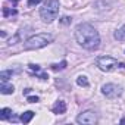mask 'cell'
I'll return each mask as SVG.
<instances>
[{"instance_id":"cell-17","label":"cell","mask_w":125,"mask_h":125,"mask_svg":"<svg viewBox=\"0 0 125 125\" xmlns=\"http://www.w3.org/2000/svg\"><path fill=\"white\" fill-rule=\"evenodd\" d=\"M27 100H28L30 103H37V102H38V97H37V96H30Z\"/></svg>"},{"instance_id":"cell-12","label":"cell","mask_w":125,"mask_h":125,"mask_svg":"<svg viewBox=\"0 0 125 125\" xmlns=\"http://www.w3.org/2000/svg\"><path fill=\"white\" fill-rule=\"evenodd\" d=\"M34 118V112L32 110H28V112H25L22 116H21V122H24V124H28L31 119Z\"/></svg>"},{"instance_id":"cell-4","label":"cell","mask_w":125,"mask_h":125,"mask_svg":"<svg viewBox=\"0 0 125 125\" xmlns=\"http://www.w3.org/2000/svg\"><path fill=\"white\" fill-rule=\"evenodd\" d=\"M96 65H97L99 69H102L104 72H112V71L124 66L115 57H110V56H100V57H97L96 59Z\"/></svg>"},{"instance_id":"cell-14","label":"cell","mask_w":125,"mask_h":125,"mask_svg":"<svg viewBox=\"0 0 125 125\" xmlns=\"http://www.w3.org/2000/svg\"><path fill=\"white\" fill-rule=\"evenodd\" d=\"M77 84H78L80 87H88V85H90L87 77H84V75H80V77L77 78Z\"/></svg>"},{"instance_id":"cell-15","label":"cell","mask_w":125,"mask_h":125,"mask_svg":"<svg viewBox=\"0 0 125 125\" xmlns=\"http://www.w3.org/2000/svg\"><path fill=\"white\" fill-rule=\"evenodd\" d=\"M12 75H13V71H2V72H0V78H2V83H6Z\"/></svg>"},{"instance_id":"cell-10","label":"cell","mask_w":125,"mask_h":125,"mask_svg":"<svg viewBox=\"0 0 125 125\" xmlns=\"http://www.w3.org/2000/svg\"><path fill=\"white\" fill-rule=\"evenodd\" d=\"M0 91H2L3 94H12L13 93V85H9L6 83H2V85H0Z\"/></svg>"},{"instance_id":"cell-19","label":"cell","mask_w":125,"mask_h":125,"mask_svg":"<svg viewBox=\"0 0 125 125\" xmlns=\"http://www.w3.org/2000/svg\"><path fill=\"white\" fill-rule=\"evenodd\" d=\"M62 22H63V24H69V22H71V18H68V16L62 18Z\"/></svg>"},{"instance_id":"cell-18","label":"cell","mask_w":125,"mask_h":125,"mask_svg":"<svg viewBox=\"0 0 125 125\" xmlns=\"http://www.w3.org/2000/svg\"><path fill=\"white\" fill-rule=\"evenodd\" d=\"M41 2V0H28V6H35Z\"/></svg>"},{"instance_id":"cell-8","label":"cell","mask_w":125,"mask_h":125,"mask_svg":"<svg viewBox=\"0 0 125 125\" xmlns=\"http://www.w3.org/2000/svg\"><path fill=\"white\" fill-rule=\"evenodd\" d=\"M28 68H30V71L32 72V74H37L41 80H47L49 77L44 74V72H40V66L38 65H34V63H31V65H28Z\"/></svg>"},{"instance_id":"cell-9","label":"cell","mask_w":125,"mask_h":125,"mask_svg":"<svg viewBox=\"0 0 125 125\" xmlns=\"http://www.w3.org/2000/svg\"><path fill=\"white\" fill-rule=\"evenodd\" d=\"M113 37H115L118 41H125V25H124L122 28H119L118 31H115Z\"/></svg>"},{"instance_id":"cell-1","label":"cell","mask_w":125,"mask_h":125,"mask_svg":"<svg viewBox=\"0 0 125 125\" xmlns=\"http://www.w3.org/2000/svg\"><path fill=\"white\" fill-rule=\"evenodd\" d=\"M75 38H77L78 44L87 50H96L100 46L99 32L90 24H80L75 28Z\"/></svg>"},{"instance_id":"cell-6","label":"cell","mask_w":125,"mask_h":125,"mask_svg":"<svg viewBox=\"0 0 125 125\" xmlns=\"http://www.w3.org/2000/svg\"><path fill=\"white\" fill-rule=\"evenodd\" d=\"M77 122L83 124V125H93V124L97 122V115L93 110H85V112H83V113L78 115Z\"/></svg>"},{"instance_id":"cell-13","label":"cell","mask_w":125,"mask_h":125,"mask_svg":"<svg viewBox=\"0 0 125 125\" xmlns=\"http://www.w3.org/2000/svg\"><path fill=\"white\" fill-rule=\"evenodd\" d=\"M66 65H68L66 60H62L60 63H53V65H52V69H53L54 72H57V71H63V69L66 68Z\"/></svg>"},{"instance_id":"cell-16","label":"cell","mask_w":125,"mask_h":125,"mask_svg":"<svg viewBox=\"0 0 125 125\" xmlns=\"http://www.w3.org/2000/svg\"><path fill=\"white\" fill-rule=\"evenodd\" d=\"M18 12L15 10V9H9V8H5L3 9V16L5 18H8V16H13V15H16Z\"/></svg>"},{"instance_id":"cell-21","label":"cell","mask_w":125,"mask_h":125,"mask_svg":"<svg viewBox=\"0 0 125 125\" xmlns=\"http://www.w3.org/2000/svg\"><path fill=\"white\" fill-rule=\"evenodd\" d=\"M12 2H13V5H16V2H18V0H12Z\"/></svg>"},{"instance_id":"cell-20","label":"cell","mask_w":125,"mask_h":125,"mask_svg":"<svg viewBox=\"0 0 125 125\" xmlns=\"http://www.w3.org/2000/svg\"><path fill=\"white\" fill-rule=\"evenodd\" d=\"M121 124H125V118H122V119H121Z\"/></svg>"},{"instance_id":"cell-3","label":"cell","mask_w":125,"mask_h":125,"mask_svg":"<svg viewBox=\"0 0 125 125\" xmlns=\"http://www.w3.org/2000/svg\"><path fill=\"white\" fill-rule=\"evenodd\" d=\"M59 13V0H47L40 10L41 19L44 22H52Z\"/></svg>"},{"instance_id":"cell-11","label":"cell","mask_w":125,"mask_h":125,"mask_svg":"<svg viewBox=\"0 0 125 125\" xmlns=\"http://www.w3.org/2000/svg\"><path fill=\"white\" fill-rule=\"evenodd\" d=\"M10 116H12V110L9 109V107H3L2 110H0V119H10Z\"/></svg>"},{"instance_id":"cell-7","label":"cell","mask_w":125,"mask_h":125,"mask_svg":"<svg viewBox=\"0 0 125 125\" xmlns=\"http://www.w3.org/2000/svg\"><path fill=\"white\" fill-rule=\"evenodd\" d=\"M53 113H56V115H62V113H65L66 112V103L63 102V100H59V102H56V104L53 106Z\"/></svg>"},{"instance_id":"cell-5","label":"cell","mask_w":125,"mask_h":125,"mask_svg":"<svg viewBox=\"0 0 125 125\" xmlns=\"http://www.w3.org/2000/svg\"><path fill=\"white\" fill-rule=\"evenodd\" d=\"M102 93L107 97V99H116L122 94V87L116 85V84H104L102 87Z\"/></svg>"},{"instance_id":"cell-2","label":"cell","mask_w":125,"mask_h":125,"mask_svg":"<svg viewBox=\"0 0 125 125\" xmlns=\"http://www.w3.org/2000/svg\"><path fill=\"white\" fill-rule=\"evenodd\" d=\"M52 41H53V37L50 34H37L24 43V50H37V49L47 46Z\"/></svg>"}]
</instances>
